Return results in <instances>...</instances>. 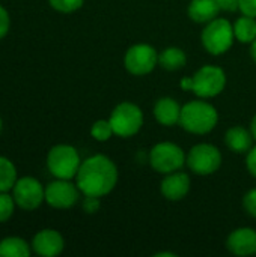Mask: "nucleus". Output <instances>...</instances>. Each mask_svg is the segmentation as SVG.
Returning a JSON list of instances; mask_svg holds the SVG:
<instances>
[{"label":"nucleus","mask_w":256,"mask_h":257,"mask_svg":"<svg viewBox=\"0 0 256 257\" xmlns=\"http://www.w3.org/2000/svg\"><path fill=\"white\" fill-rule=\"evenodd\" d=\"M75 184L84 196L104 197L113 191L118 184V167L103 154L92 155L81 161Z\"/></svg>","instance_id":"f257e3e1"},{"label":"nucleus","mask_w":256,"mask_h":257,"mask_svg":"<svg viewBox=\"0 0 256 257\" xmlns=\"http://www.w3.org/2000/svg\"><path fill=\"white\" fill-rule=\"evenodd\" d=\"M219 122V113L216 107L207 101L196 99L183 105L180 125L192 134H208Z\"/></svg>","instance_id":"f03ea898"},{"label":"nucleus","mask_w":256,"mask_h":257,"mask_svg":"<svg viewBox=\"0 0 256 257\" xmlns=\"http://www.w3.org/2000/svg\"><path fill=\"white\" fill-rule=\"evenodd\" d=\"M226 86V74L222 68L214 65H205L199 68L193 77L181 80L184 90H192L198 98H214L223 92Z\"/></svg>","instance_id":"7ed1b4c3"},{"label":"nucleus","mask_w":256,"mask_h":257,"mask_svg":"<svg viewBox=\"0 0 256 257\" xmlns=\"http://www.w3.org/2000/svg\"><path fill=\"white\" fill-rule=\"evenodd\" d=\"M81 166L77 149L71 145H56L47 155V169L57 179H72Z\"/></svg>","instance_id":"20e7f679"},{"label":"nucleus","mask_w":256,"mask_h":257,"mask_svg":"<svg viewBox=\"0 0 256 257\" xmlns=\"http://www.w3.org/2000/svg\"><path fill=\"white\" fill-rule=\"evenodd\" d=\"M234 39V24H231L226 18H214L207 23L201 35L204 48L213 56L225 54L232 47Z\"/></svg>","instance_id":"39448f33"},{"label":"nucleus","mask_w":256,"mask_h":257,"mask_svg":"<svg viewBox=\"0 0 256 257\" xmlns=\"http://www.w3.org/2000/svg\"><path fill=\"white\" fill-rule=\"evenodd\" d=\"M109 120L112 123L115 136L128 139L140 131L143 125V113L139 105L124 101L113 108Z\"/></svg>","instance_id":"423d86ee"},{"label":"nucleus","mask_w":256,"mask_h":257,"mask_svg":"<svg viewBox=\"0 0 256 257\" xmlns=\"http://www.w3.org/2000/svg\"><path fill=\"white\" fill-rule=\"evenodd\" d=\"M186 163H187V157L184 151L172 142L157 143L149 152L151 167L163 175H169L181 170Z\"/></svg>","instance_id":"0eeeda50"},{"label":"nucleus","mask_w":256,"mask_h":257,"mask_svg":"<svg viewBox=\"0 0 256 257\" xmlns=\"http://www.w3.org/2000/svg\"><path fill=\"white\" fill-rule=\"evenodd\" d=\"M187 166L198 176L213 175L222 166V154L214 145L199 143L190 149L187 155Z\"/></svg>","instance_id":"6e6552de"},{"label":"nucleus","mask_w":256,"mask_h":257,"mask_svg":"<svg viewBox=\"0 0 256 257\" xmlns=\"http://www.w3.org/2000/svg\"><path fill=\"white\" fill-rule=\"evenodd\" d=\"M12 197L20 209L35 211L45 200V188L36 178L23 176L17 179L12 188Z\"/></svg>","instance_id":"1a4fd4ad"},{"label":"nucleus","mask_w":256,"mask_h":257,"mask_svg":"<svg viewBox=\"0 0 256 257\" xmlns=\"http://www.w3.org/2000/svg\"><path fill=\"white\" fill-rule=\"evenodd\" d=\"M124 65L127 71L133 75H146L152 72L158 65V53L149 44H136L127 50Z\"/></svg>","instance_id":"9d476101"},{"label":"nucleus","mask_w":256,"mask_h":257,"mask_svg":"<svg viewBox=\"0 0 256 257\" xmlns=\"http://www.w3.org/2000/svg\"><path fill=\"white\" fill-rule=\"evenodd\" d=\"M80 193L77 184H72L71 179L56 178L45 187V202L54 209H69L78 202Z\"/></svg>","instance_id":"9b49d317"},{"label":"nucleus","mask_w":256,"mask_h":257,"mask_svg":"<svg viewBox=\"0 0 256 257\" xmlns=\"http://www.w3.org/2000/svg\"><path fill=\"white\" fill-rule=\"evenodd\" d=\"M65 248L63 236L54 229H42L39 230L32 241V250L42 257L59 256Z\"/></svg>","instance_id":"f8f14e48"},{"label":"nucleus","mask_w":256,"mask_h":257,"mask_svg":"<svg viewBox=\"0 0 256 257\" xmlns=\"http://www.w3.org/2000/svg\"><path fill=\"white\" fill-rule=\"evenodd\" d=\"M190 185H192L190 176L178 170L164 176V179L161 181L160 190L164 199L170 202H178V200H183L189 194Z\"/></svg>","instance_id":"ddd939ff"},{"label":"nucleus","mask_w":256,"mask_h":257,"mask_svg":"<svg viewBox=\"0 0 256 257\" xmlns=\"http://www.w3.org/2000/svg\"><path fill=\"white\" fill-rule=\"evenodd\" d=\"M226 247L235 256H253L256 254V230L250 227L235 229L228 236Z\"/></svg>","instance_id":"4468645a"},{"label":"nucleus","mask_w":256,"mask_h":257,"mask_svg":"<svg viewBox=\"0 0 256 257\" xmlns=\"http://www.w3.org/2000/svg\"><path fill=\"white\" fill-rule=\"evenodd\" d=\"M181 105L177 99L170 96L160 98L154 105V117L163 126H174L180 123L181 119Z\"/></svg>","instance_id":"2eb2a0df"},{"label":"nucleus","mask_w":256,"mask_h":257,"mask_svg":"<svg viewBox=\"0 0 256 257\" xmlns=\"http://www.w3.org/2000/svg\"><path fill=\"white\" fill-rule=\"evenodd\" d=\"M253 136L252 131L237 125L226 131L225 134V143L226 146L235 152V154H247L253 148Z\"/></svg>","instance_id":"dca6fc26"},{"label":"nucleus","mask_w":256,"mask_h":257,"mask_svg":"<svg viewBox=\"0 0 256 257\" xmlns=\"http://www.w3.org/2000/svg\"><path fill=\"white\" fill-rule=\"evenodd\" d=\"M219 11L220 8L216 3V0H192L189 5L190 20L196 23H202V24H207L213 21L214 18H217Z\"/></svg>","instance_id":"f3484780"},{"label":"nucleus","mask_w":256,"mask_h":257,"mask_svg":"<svg viewBox=\"0 0 256 257\" xmlns=\"http://www.w3.org/2000/svg\"><path fill=\"white\" fill-rule=\"evenodd\" d=\"M187 63V54L178 47L164 48L158 54V65L166 71H178Z\"/></svg>","instance_id":"a211bd4d"},{"label":"nucleus","mask_w":256,"mask_h":257,"mask_svg":"<svg viewBox=\"0 0 256 257\" xmlns=\"http://www.w3.org/2000/svg\"><path fill=\"white\" fill-rule=\"evenodd\" d=\"M32 247L18 236H9L0 241V257H29Z\"/></svg>","instance_id":"6ab92c4d"},{"label":"nucleus","mask_w":256,"mask_h":257,"mask_svg":"<svg viewBox=\"0 0 256 257\" xmlns=\"http://www.w3.org/2000/svg\"><path fill=\"white\" fill-rule=\"evenodd\" d=\"M235 39L243 44H252L256 39V18L243 15L234 24Z\"/></svg>","instance_id":"aec40b11"},{"label":"nucleus","mask_w":256,"mask_h":257,"mask_svg":"<svg viewBox=\"0 0 256 257\" xmlns=\"http://www.w3.org/2000/svg\"><path fill=\"white\" fill-rule=\"evenodd\" d=\"M18 176L14 163L9 158L0 155V193H9L14 188Z\"/></svg>","instance_id":"412c9836"},{"label":"nucleus","mask_w":256,"mask_h":257,"mask_svg":"<svg viewBox=\"0 0 256 257\" xmlns=\"http://www.w3.org/2000/svg\"><path fill=\"white\" fill-rule=\"evenodd\" d=\"M113 128L110 120L106 119H100L97 122H94L92 128H91V136L97 140V142H107L112 136H113Z\"/></svg>","instance_id":"4be33fe9"},{"label":"nucleus","mask_w":256,"mask_h":257,"mask_svg":"<svg viewBox=\"0 0 256 257\" xmlns=\"http://www.w3.org/2000/svg\"><path fill=\"white\" fill-rule=\"evenodd\" d=\"M15 206H17V203L11 194L0 193V223H6L12 217Z\"/></svg>","instance_id":"5701e85b"},{"label":"nucleus","mask_w":256,"mask_h":257,"mask_svg":"<svg viewBox=\"0 0 256 257\" xmlns=\"http://www.w3.org/2000/svg\"><path fill=\"white\" fill-rule=\"evenodd\" d=\"M48 3L57 12L71 14V12L78 11L83 6L84 0H48Z\"/></svg>","instance_id":"b1692460"},{"label":"nucleus","mask_w":256,"mask_h":257,"mask_svg":"<svg viewBox=\"0 0 256 257\" xmlns=\"http://www.w3.org/2000/svg\"><path fill=\"white\" fill-rule=\"evenodd\" d=\"M243 206L246 209V212L256 218V188L250 190L244 197H243Z\"/></svg>","instance_id":"393cba45"},{"label":"nucleus","mask_w":256,"mask_h":257,"mask_svg":"<svg viewBox=\"0 0 256 257\" xmlns=\"http://www.w3.org/2000/svg\"><path fill=\"white\" fill-rule=\"evenodd\" d=\"M9 27H11V17H9V12L0 5V41L8 35Z\"/></svg>","instance_id":"a878e982"},{"label":"nucleus","mask_w":256,"mask_h":257,"mask_svg":"<svg viewBox=\"0 0 256 257\" xmlns=\"http://www.w3.org/2000/svg\"><path fill=\"white\" fill-rule=\"evenodd\" d=\"M83 209L88 214H95L100 209V197L95 196H84L83 200Z\"/></svg>","instance_id":"bb28decb"},{"label":"nucleus","mask_w":256,"mask_h":257,"mask_svg":"<svg viewBox=\"0 0 256 257\" xmlns=\"http://www.w3.org/2000/svg\"><path fill=\"white\" fill-rule=\"evenodd\" d=\"M243 15L256 18V0H240V8Z\"/></svg>","instance_id":"cd10ccee"},{"label":"nucleus","mask_w":256,"mask_h":257,"mask_svg":"<svg viewBox=\"0 0 256 257\" xmlns=\"http://www.w3.org/2000/svg\"><path fill=\"white\" fill-rule=\"evenodd\" d=\"M246 166H247V170L249 173L256 178V146L252 148L249 152H247V158H246Z\"/></svg>","instance_id":"c85d7f7f"},{"label":"nucleus","mask_w":256,"mask_h":257,"mask_svg":"<svg viewBox=\"0 0 256 257\" xmlns=\"http://www.w3.org/2000/svg\"><path fill=\"white\" fill-rule=\"evenodd\" d=\"M216 3L219 5L220 11H237L240 8V0H216Z\"/></svg>","instance_id":"c756f323"},{"label":"nucleus","mask_w":256,"mask_h":257,"mask_svg":"<svg viewBox=\"0 0 256 257\" xmlns=\"http://www.w3.org/2000/svg\"><path fill=\"white\" fill-rule=\"evenodd\" d=\"M250 56H252V59L255 60L256 63V39L250 44Z\"/></svg>","instance_id":"7c9ffc66"},{"label":"nucleus","mask_w":256,"mask_h":257,"mask_svg":"<svg viewBox=\"0 0 256 257\" xmlns=\"http://www.w3.org/2000/svg\"><path fill=\"white\" fill-rule=\"evenodd\" d=\"M250 131H252V136H253V139L256 140V114H255V117L252 119V123H250Z\"/></svg>","instance_id":"2f4dec72"},{"label":"nucleus","mask_w":256,"mask_h":257,"mask_svg":"<svg viewBox=\"0 0 256 257\" xmlns=\"http://www.w3.org/2000/svg\"><path fill=\"white\" fill-rule=\"evenodd\" d=\"M155 256H157V257H161V256L174 257V256H175V254H174V253H157V254H155Z\"/></svg>","instance_id":"473e14b6"},{"label":"nucleus","mask_w":256,"mask_h":257,"mask_svg":"<svg viewBox=\"0 0 256 257\" xmlns=\"http://www.w3.org/2000/svg\"><path fill=\"white\" fill-rule=\"evenodd\" d=\"M2 128H3V120H2V117H0V133H2Z\"/></svg>","instance_id":"72a5a7b5"}]
</instances>
